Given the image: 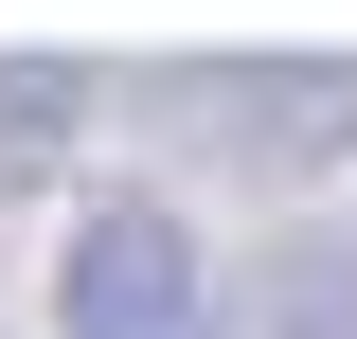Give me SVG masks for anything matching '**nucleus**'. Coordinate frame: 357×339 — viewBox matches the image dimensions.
<instances>
[{
  "label": "nucleus",
  "mask_w": 357,
  "mask_h": 339,
  "mask_svg": "<svg viewBox=\"0 0 357 339\" xmlns=\"http://www.w3.org/2000/svg\"><path fill=\"white\" fill-rule=\"evenodd\" d=\"M161 107H178V143L268 161V179H304V161L357 143V72H340V54H178Z\"/></svg>",
  "instance_id": "1"
},
{
  "label": "nucleus",
  "mask_w": 357,
  "mask_h": 339,
  "mask_svg": "<svg viewBox=\"0 0 357 339\" xmlns=\"http://www.w3.org/2000/svg\"><path fill=\"white\" fill-rule=\"evenodd\" d=\"M54 322L72 339H215V268H197V232L161 197H107L54 250Z\"/></svg>",
  "instance_id": "2"
},
{
  "label": "nucleus",
  "mask_w": 357,
  "mask_h": 339,
  "mask_svg": "<svg viewBox=\"0 0 357 339\" xmlns=\"http://www.w3.org/2000/svg\"><path fill=\"white\" fill-rule=\"evenodd\" d=\"M72 126H89V72L72 54H0V179H54Z\"/></svg>",
  "instance_id": "3"
},
{
  "label": "nucleus",
  "mask_w": 357,
  "mask_h": 339,
  "mask_svg": "<svg viewBox=\"0 0 357 339\" xmlns=\"http://www.w3.org/2000/svg\"><path fill=\"white\" fill-rule=\"evenodd\" d=\"M286 339H357V286H340V268H304V286H286Z\"/></svg>",
  "instance_id": "4"
}]
</instances>
